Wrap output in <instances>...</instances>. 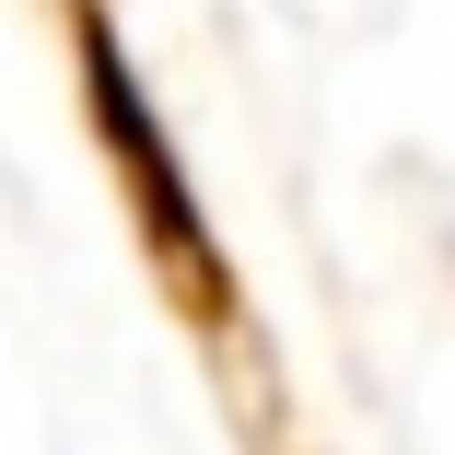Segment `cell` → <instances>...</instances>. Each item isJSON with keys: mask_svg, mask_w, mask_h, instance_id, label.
<instances>
[{"mask_svg": "<svg viewBox=\"0 0 455 455\" xmlns=\"http://www.w3.org/2000/svg\"><path fill=\"white\" fill-rule=\"evenodd\" d=\"M59 36H70V82H82V129H94V152H106V188H117V211H129V234H140V268H152L164 315L199 339L234 432H245L257 455H292V443H281V432H292L281 362H268V339H257V304H245V281H234V245H222V222L199 211V175H188V152H175L152 82H140L129 36H117V12H106V0H59Z\"/></svg>", "mask_w": 455, "mask_h": 455, "instance_id": "cell-1", "label": "cell"}]
</instances>
